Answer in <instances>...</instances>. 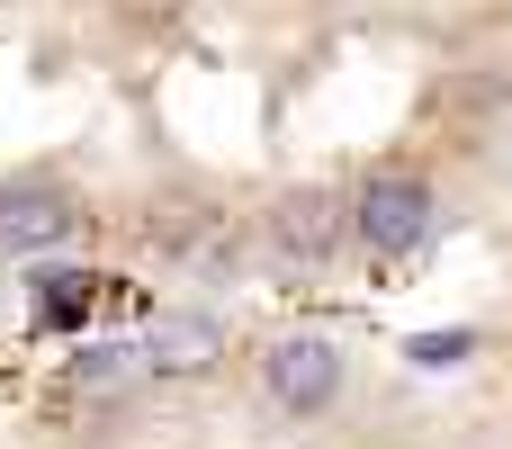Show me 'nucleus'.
I'll return each mask as SVG.
<instances>
[{
	"mask_svg": "<svg viewBox=\"0 0 512 449\" xmlns=\"http://www.w3.org/2000/svg\"><path fill=\"white\" fill-rule=\"evenodd\" d=\"M90 207L72 180L54 171H0V261H45L63 243H81Z\"/></svg>",
	"mask_w": 512,
	"mask_h": 449,
	"instance_id": "3",
	"label": "nucleus"
},
{
	"mask_svg": "<svg viewBox=\"0 0 512 449\" xmlns=\"http://www.w3.org/2000/svg\"><path fill=\"white\" fill-rule=\"evenodd\" d=\"M162 252H171V270H189V279H234V270H243V225L198 198V207H171V216H162Z\"/></svg>",
	"mask_w": 512,
	"mask_h": 449,
	"instance_id": "6",
	"label": "nucleus"
},
{
	"mask_svg": "<svg viewBox=\"0 0 512 449\" xmlns=\"http://www.w3.org/2000/svg\"><path fill=\"white\" fill-rule=\"evenodd\" d=\"M432 171H414V162H378L360 189H351V243L360 252H378V261H396V252H414L423 234H432Z\"/></svg>",
	"mask_w": 512,
	"mask_h": 449,
	"instance_id": "4",
	"label": "nucleus"
},
{
	"mask_svg": "<svg viewBox=\"0 0 512 449\" xmlns=\"http://www.w3.org/2000/svg\"><path fill=\"white\" fill-rule=\"evenodd\" d=\"M342 243H351V189L306 180V189H279V198L261 207V252H270V270H288V279H315Z\"/></svg>",
	"mask_w": 512,
	"mask_h": 449,
	"instance_id": "2",
	"label": "nucleus"
},
{
	"mask_svg": "<svg viewBox=\"0 0 512 449\" xmlns=\"http://www.w3.org/2000/svg\"><path fill=\"white\" fill-rule=\"evenodd\" d=\"M126 360H135L144 378H198V369L225 360V315H207V306H171V315L144 324V342H135Z\"/></svg>",
	"mask_w": 512,
	"mask_h": 449,
	"instance_id": "5",
	"label": "nucleus"
},
{
	"mask_svg": "<svg viewBox=\"0 0 512 449\" xmlns=\"http://www.w3.org/2000/svg\"><path fill=\"white\" fill-rule=\"evenodd\" d=\"M342 387H351V351L333 333L297 324V333L261 342V414L270 423H324L342 405Z\"/></svg>",
	"mask_w": 512,
	"mask_h": 449,
	"instance_id": "1",
	"label": "nucleus"
}]
</instances>
